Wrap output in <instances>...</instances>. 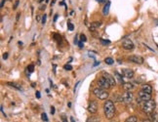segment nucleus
<instances>
[{
	"label": "nucleus",
	"instance_id": "9b49d317",
	"mask_svg": "<svg viewBox=\"0 0 158 122\" xmlns=\"http://www.w3.org/2000/svg\"><path fill=\"white\" fill-rule=\"evenodd\" d=\"M122 74L127 78H133L135 75V72L130 68H124V69H122Z\"/></svg>",
	"mask_w": 158,
	"mask_h": 122
},
{
	"label": "nucleus",
	"instance_id": "4c0bfd02",
	"mask_svg": "<svg viewBox=\"0 0 158 122\" xmlns=\"http://www.w3.org/2000/svg\"><path fill=\"white\" fill-rule=\"evenodd\" d=\"M20 17H21V13H18V14H17V17H16V21H19Z\"/></svg>",
	"mask_w": 158,
	"mask_h": 122
},
{
	"label": "nucleus",
	"instance_id": "a19ab883",
	"mask_svg": "<svg viewBox=\"0 0 158 122\" xmlns=\"http://www.w3.org/2000/svg\"><path fill=\"white\" fill-rule=\"evenodd\" d=\"M99 3H105L106 2V0H97Z\"/></svg>",
	"mask_w": 158,
	"mask_h": 122
},
{
	"label": "nucleus",
	"instance_id": "dca6fc26",
	"mask_svg": "<svg viewBox=\"0 0 158 122\" xmlns=\"http://www.w3.org/2000/svg\"><path fill=\"white\" fill-rule=\"evenodd\" d=\"M8 85L9 86H11V87H14V88H16L17 90H20V91H22V87L20 85L19 83H16V82H8Z\"/></svg>",
	"mask_w": 158,
	"mask_h": 122
},
{
	"label": "nucleus",
	"instance_id": "a878e982",
	"mask_svg": "<svg viewBox=\"0 0 158 122\" xmlns=\"http://www.w3.org/2000/svg\"><path fill=\"white\" fill-rule=\"evenodd\" d=\"M65 69H66V70H71V69H72V67H71L70 65H68V64H66V65H65Z\"/></svg>",
	"mask_w": 158,
	"mask_h": 122
},
{
	"label": "nucleus",
	"instance_id": "c756f323",
	"mask_svg": "<svg viewBox=\"0 0 158 122\" xmlns=\"http://www.w3.org/2000/svg\"><path fill=\"white\" fill-rule=\"evenodd\" d=\"M78 47H79L80 49H82V48L84 47V44H83V42H82V41H79V42H78Z\"/></svg>",
	"mask_w": 158,
	"mask_h": 122
},
{
	"label": "nucleus",
	"instance_id": "2f4dec72",
	"mask_svg": "<svg viewBox=\"0 0 158 122\" xmlns=\"http://www.w3.org/2000/svg\"><path fill=\"white\" fill-rule=\"evenodd\" d=\"M73 42H74V44L78 45V35L75 36V38H74V40H73Z\"/></svg>",
	"mask_w": 158,
	"mask_h": 122
},
{
	"label": "nucleus",
	"instance_id": "c85d7f7f",
	"mask_svg": "<svg viewBox=\"0 0 158 122\" xmlns=\"http://www.w3.org/2000/svg\"><path fill=\"white\" fill-rule=\"evenodd\" d=\"M35 96H36L37 99H40V98H41V94H40L39 91H36V92H35Z\"/></svg>",
	"mask_w": 158,
	"mask_h": 122
},
{
	"label": "nucleus",
	"instance_id": "412c9836",
	"mask_svg": "<svg viewBox=\"0 0 158 122\" xmlns=\"http://www.w3.org/2000/svg\"><path fill=\"white\" fill-rule=\"evenodd\" d=\"M100 41H101V43L104 45V46H107V45L110 44V41L109 40H105V39H100Z\"/></svg>",
	"mask_w": 158,
	"mask_h": 122
},
{
	"label": "nucleus",
	"instance_id": "423d86ee",
	"mask_svg": "<svg viewBox=\"0 0 158 122\" xmlns=\"http://www.w3.org/2000/svg\"><path fill=\"white\" fill-rule=\"evenodd\" d=\"M128 60L132 63H134V64H137V65H142L143 64V58L141 57V56H138V55H132L130 56L129 58H128Z\"/></svg>",
	"mask_w": 158,
	"mask_h": 122
},
{
	"label": "nucleus",
	"instance_id": "1a4fd4ad",
	"mask_svg": "<svg viewBox=\"0 0 158 122\" xmlns=\"http://www.w3.org/2000/svg\"><path fill=\"white\" fill-rule=\"evenodd\" d=\"M88 111L92 114H95L97 111H98V103L96 101H92L89 103L88 105Z\"/></svg>",
	"mask_w": 158,
	"mask_h": 122
},
{
	"label": "nucleus",
	"instance_id": "cd10ccee",
	"mask_svg": "<svg viewBox=\"0 0 158 122\" xmlns=\"http://www.w3.org/2000/svg\"><path fill=\"white\" fill-rule=\"evenodd\" d=\"M19 4H20V0H16V2H15V5H14V7H13V8L16 10L17 8H18V6H19Z\"/></svg>",
	"mask_w": 158,
	"mask_h": 122
},
{
	"label": "nucleus",
	"instance_id": "e433bc0d",
	"mask_svg": "<svg viewBox=\"0 0 158 122\" xmlns=\"http://www.w3.org/2000/svg\"><path fill=\"white\" fill-rule=\"evenodd\" d=\"M58 18H59V15H58V14H56V15H55V16H54V22H57Z\"/></svg>",
	"mask_w": 158,
	"mask_h": 122
},
{
	"label": "nucleus",
	"instance_id": "864d4df0",
	"mask_svg": "<svg viewBox=\"0 0 158 122\" xmlns=\"http://www.w3.org/2000/svg\"><path fill=\"white\" fill-rule=\"evenodd\" d=\"M156 25H157V26H158V22H156Z\"/></svg>",
	"mask_w": 158,
	"mask_h": 122
},
{
	"label": "nucleus",
	"instance_id": "ea45409f",
	"mask_svg": "<svg viewBox=\"0 0 158 122\" xmlns=\"http://www.w3.org/2000/svg\"><path fill=\"white\" fill-rule=\"evenodd\" d=\"M79 84H80V81H79V82H77V84L75 85V87H74V93L76 92V89H77V87H78V85H79Z\"/></svg>",
	"mask_w": 158,
	"mask_h": 122
},
{
	"label": "nucleus",
	"instance_id": "7c9ffc66",
	"mask_svg": "<svg viewBox=\"0 0 158 122\" xmlns=\"http://www.w3.org/2000/svg\"><path fill=\"white\" fill-rule=\"evenodd\" d=\"M50 111H51V114H52V115L55 114V111H56V109H55V106H51V109H50Z\"/></svg>",
	"mask_w": 158,
	"mask_h": 122
},
{
	"label": "nucleus",
	"instance_id": "79ce46f5",
	"mask_svg": "<svg viewBox=\"0 0 158 122\" xmlns=\"http://www.w3.org/2000/svg\"><path fill=\"white\" fill-rule=\"evenodd\" d=\"M56 1H57V0H52V2H51V6L55 5V3H56Z\"/></svg>",
	"mask_w": 158,
	"mask_h": 122
},
{
	"label": "nucleus",
	"instance_id": "6ab92c4d",
	"mask_svg": "<svg viewBox=\"0 0 158 122\" xmlns=\"http://www.w3.org/2000/svg\"><path fill=\"white\" fill-rule=\"evenodd\" d=\"M104 62H105V64H106V65H109V66H111V65H113V63H114V60H113L112 58H105V59H104Z\"/></svg>",
	"mask_w": 158,
	"mask_h": 122
},
{
	"label": "nucleus",
	"instance_id": "2eb2a0df",
	"mask_svg": "<svg viewBox=\"0 0 158 122\" xmlns=\"http://www.w3.org/2000/svg\"><path fill=\"white\" fill-rule=\"evenodd\" d=\"M109 8H110V2H106L104 5V9H103V15L104 16H107L109 14Z\"/></svg>",
	"mask_w": 158,
	"mask_h": 122
},
{
	"label": "nucleus",
	"instance_id": "49530a36",
	"mask_svg": "<svg viewBox=\"0 0 158 122\" xmlns=\"http://www.w3.org/2000/svg\"><path fill=\"white\" fill-rule=\"evenodd\" d=\"M71 62H72V58H69V59H68V63H71Z\"/></svg>",
	"mask_w": 158,
	"mask_h": 122
},
{
	"label": "nucleus",
	"instance_id": "9d476101",
	"mask_svg": "<svg viewBox=\"0 0 158 122\" xmlns=\"http://www.w3.org/2000/svg\"><path fill=\"white\" fill-rule=\"evenodd\" d=\"M103 76L108 81L111 87H113V86L116 85V80H115V78L113 77L111 74H109L108 72H103Z\"/></svg>",
	"mask_w": 158,
	"mask_h": 122
},
{
	"label": "nucleus",
	"instance_id": "f3484780",
	"mask_svg": "<svg viewBox=\"0 0 158 122\" xmlns=\"http://www.w3.org/2000/svg\"><path fill=\"white\" fill-rule=\"evenodd\" d=\"M86 122H100V117L98 116H91L89 117Z\"/></svg>",
	"mask_w": 158,
	"mask_h": 122
},
{
	"label": "nucleus",
	"instance_id": "4be33fe9",
	"mask_svg": "<svg viewBox=\"0 0 158 122\" xmlns=\"http://www.w3.org/2000/svg\"><path fill=\"white\" fill-rule=\"evenodd\" d=\"M27 71H28V73H32L34 71V66L33 65H29L27 67Z\"/></svg>",
	"mask_w": 158,
	"mask_h": 122
},
{
	"label": "nucleus",
	"instance_id": "72a5a7b5",
	"mask_svg": "<svg viewBox=\"0 0 158 122\" xmlns=\"http://www.w3.org/2000/svg\"><path fill=\"white\" fill-rule=\"evenodd\" d=\"M36 20H37V22H42V18L40 17L39 15H37V16H36Z\"/></svg>",
	"mask_w": 158,
	"mask_h": 122
},
{
	"label": "nucleus",
	"instance_id": "7ed1b4c3",
	"mask_svg": "<svg viewBox=\"0 0 158 122\" xmlns=\"http://www.w3.org/2000/svg\"><path fill=\"white\" fill-rule=\"evenodd\" d=\"M93 94L95 95V97H97L98 99L100 100H106V99H108V92L106 91V90H104V89H102V88H95L93 90Z\"/></svg>",
	"mask_w": 158,
	"mask_h": 122
},
{
	"label": "nucleus",
	"instance_id": "ddd939ff",
	"mask_svg": "<svg viewBox=\"0 0 158 122\" xmlns=\"http://www.w3.org/2000/svg\"><path fill=\"white\" fill-rule=\"evenodd\" d=\"M141 91H143V92L148 93V94H152V87L149 84H143V85H142Z\"/></svg>",
	"mask_w": 158,
	"mask_h": 122
},
{
	"label": "nucleus",
	"instance_id": "c9c22d12",
	"mask_svg": "<svg viewBox=\"0 0 158 122\" xmlns=\"http://www.w3.org/2000/svg\"><path fill=\"white\" fill-rule=\"evenodd\" d=\"M8 56H9V54H8V53H5V54H3V59H4V60H7Z\"/></svg>",
	"mask_w": 158,
	"mask_h": 122
},
{
	"label": "nucleus",
	"instance_id": "5701e85b",
	"mask_svg": "<svg viewBox=\"0 0 158 122\" xmlns=\"http://www.w3.org/2000/svg\"><path fill=\"white\" fill-rule=\"evenodd\" d=\"M67 28H68V29H69L70 31H72V30L74 29V26H73V23H71V22H69V21L67 22Z\"/></svg>",
	"mask_w": 158,
	"mask_h": 122
},
{
	"label": "nucleus",
	"instance_id": "6e6552de",
	"mask_svg": "<svg viewBox=\"0 0 158 122\" xmlns=\"http://www.w3.org/2000/svg\"><path fill=\"white\" fill-rule=\"evenodd\" d=\"M122 97H123V102L127 105L131 104L133 100H134V95H133L132 92H125Z\"/></svg>",
	"mask_w": 158,
	"mask_h": 122
},
{
	"label": "nucleus",
	"instance_id": "58836bf2",
	"mask_svg": "<svg viewBox=\"0 0 158 122\" xmlns=\"http://www.w3.org/2000/svg\"><path fill=\"white\" fill-rule=\"evenodd\" d=\"M5 1H6V0H2V1H1V4H0V7H1V8H3V6H4Z\"/></svg>",
	"mask_w": 158,
	"mask_h": 122
},
{
	"label": "nucleus",
	"instance_id": "473e14b6",
	"mask_svg": "<svg viewBox=\"0 0 158 122\" xmlns=\"http://www.w3.org/2000/svg\"><path fill=\"white\" fill-rule=\"evenodd\" d=\"M39 9H40L41 11H43V10H45V9H46V5H45V4H44V5H41L40 7H39Z\"/></svg>",
	"mask_w": 158,
	"mask_h": 122
},
{
	"label": "nucleus",
	"instance_id": "5fc2aeb1",
	"mask_svg": "<svg viewBox=\"0 0 158 122\" xmlns=\"http://www.w3.org/2000/svg\"><path fill=\"white\" fill-rule=\"evenodd\" d=\"M9 1H11V0H9Z\"/></svg>",
	"mask_w": 158,
	"mask_h": 122
},
{
	"label": "nucleus",
	"instance_id": "8fccbe9b",
	"mask_svg": "<svg viewBox=\"0 0 158 122\" xmlns=\"http://www.w3.org/2000/svg\"><path fill=\"white\" fill-rule=\"evenodd\" d=\"M142 122H150L149 120H143V121H142Z\"/></svg>",
	"mask_w": 158,
	"mask_h": 122
},
{
	"label": "nucleus",
	"instance_id": "393cba45",
	"mask_svg": "<svg viewBox=\"0 0 158 122\" xmlns=\"http://www.w3.org/2000/svg\"><path fill=\"white\" fill-rule=\"evenodd\" d=\"M60 119H62V122H67V117L66 114H60Z\"/></svg>",
	"mask_w": 158,
	"mask_h": 122
},
{
	"label": "nucleus",
	"instance_id": "39448f33",
	"mask_svg": "<svg viewBox=\"0 0 158 122\" xmlns=\"http://www.w3.org/2000/svg\"><path fill=\"white\" fill-rule=\"evenodd\" d=\"M98 87L99 88L104 89V90H107V89H109L111 86H110V84H109L108 81H107L104 76H102V77L99 78V80H98Z\"/></svg>",
	"mask_w": 158,
	"mask_h": 122
},
{
	"label": "nucleus",
	"instance_id": "f8f14e48",
	"mask_svg": "<svg viewBox=\"0 0 158 122\" xmlns=\"http://www.w3.org/2000/svg\"><path fill=\"white\" fill-rule=\"evenodd\" d=\"M122 87L126 92H131L135 89V85L133 83H130V82H124L122 84Z\"/></svg>",
	"mask_w": 158,
	"mask_h": 122
},
{
	"label": "nucleus",
	"instance_id": "f704fd0d",
	"mask_svg": "<svg viewBox=\"0 0 158 122\" xmlns=\"http://www.w3.org/2000/svg\"><path fill=\"white\" fill-rule=\"evenodd\" d=\"M1 111H2V114H3V115H4V116H7V115H6V113H5V111H4V109H3V105H1Z\"/></svg>",
	"mask_w": 158,
	"mask_h": 122
},
{
	"label": "nucleus",
	"instance_id": "de8ad7c7",
	"mask_svg": "<svg viewBox=\"0 0 158 122\" xmlns=\"http://www.w3.org/2000/svg\"><path fill=\"white\" fill-rule=\"evenodd\" d=\"M68 105V107H70V106H71V103H70V102L68 103V105Z\"/></svg>",
	"mask_w": 158,
	"mask_h": 122
},
{
	"label": "nucleus",
	"instance_id": "b1692460",
	"mask_svg": "<svg viewBox=\"0 0 158 122\" xmlns=\"http://www.w3.org/2000/svg\"><path fill=\"white\" fill-rule=\"evenodd\" d=\"M80 41H82V42H86L87 41V37L85 36V34H80Z\"/></svg>",
	"mask_w": 158,
	"mask_h": 122
},
{
	"label": "nucleus",
	"instance_id": "603ef678",
	"mask_svg": "<svg viewBox=\"0 0 158 122\" xmlns=\"http://www.w3.org/2000/svg\"><path fill=\"white\" fill-rule=\"evenodd\" d=\"M110 122H117V121H110Z\"/></svg>",
	"mask_w": 158,
	"mask_h": 122
},
{
	"label": "nucleus",
	"instance_id": "aec40b11",
	"mask_svg": "<svg viewBox=\"0 0 158 122\" xmlns=\"http://www.w3.org/2000/svg\"><path fill=\"white\" fill-rule=\"evenodd\" d=\"M41 119H42L43 121H45V122H48V121H49V118H48V116H47V114H46L45 112H43V113H41Z\"/></svg>",
	"mask_w": 158,
	"mask_h": 122
},
{
	"label": "nucleus",
	"instance_id": "bb28decb",
	"mask_svg": "<svg viewBox=\"0 0 158 122\" xmlns=\"http://www.w3.org/2000/svg\"><path fill=\"white\" fill-rule=\"evenodd\" d=\"M46 19H47V15L46 14H44L43 16H42V25H45L46 23Z\"/></svg>",
	"mask_w": 158,
	"mask_h": 122
},
{
	"label": "nucleus",
	"instance_id": "a211bd4d",
	"mask_svg": "<svg viewBox=\"0 0 158 122\" xmlns=\"http://www.w3.org/2000/svg\"><path fill=\"white\" fill-rule=\"evenodd\" d=\"M125 122H138V117L135 116V115H132V116H129L127 119L125 120Z\"/></svg>",
	"mask_w": 158,
	"mask_h": 122
},
{
	"label": "nucleus",
	"instance_id": "09e8293b",
	"mask_svg": "<svg viewBox=\"0 0 158 122\" xmlns=\"http://www.w3.org/2000/svg\"><path fill=\"white\" fill-rule=\"evenodd\" d=\"M43 1H44V0H38V2H39V3H42Z\"/></svg>",
	"mask_w": 158,
	"mask_h": 122
},
{
	"label": "nucleus",
	"instance_id": "4468645a",
	"mask_svg": "<svg viewBox=\"0 0 158 122\" xmlns=\"http://www.w3.org/2000/svg\"><path fill=\"white\" fill-rule=\"evenodd\" d=\"M101 26H102V22H91V25H90L89 30H90V31H95L96 28H100Z\"/></svg>",
	"mask_w": 158,
	"mask_h": 122
},
{
	"label": "nucleus",
	"instance_id": "f257e3e1",
	"mask_svg": "<svg viewBox=\"0 0 158 122\" xmlns=\"http://www.w3.org/2000/svg\"><path fill=\"white\" fill-rule=\"evenodd\" d=\"M104 112L106 119H112L115 115L114 103L110 100H106L104 104Z\"/></svg>",
	"mask_w": 158,
	"mask_h": 122
},
{
	"label": "nucleus",
	"instance_id": "20e7f679",
	"mask_svg": "<svg viewBox=\"0 0 158 122\" xmlns=\"http://www.w3.org/2000/svg\"><path fill=\"white\" fill-rule=\"evenodd\" d=\"M138 103H141V102H147V101H150L152 100L151 99V94H148V93H145L143 91H140L139 94H138Z\"/></svg>",
	"mask_w": 158,
	"mask_h": 122
},
{
	"label": "nucleus",
	"instance_id": "c03bdc74",
	"mask_svg": "<svg viewBox=\"0 0 158 122\" xmlns=\"http://www.w3.org/2000/svg\"><path fill=\"white\" fill-rule=\"evenodd\" d=\"M18 44H19V46H22V41H19V42H18Z\"/></svg>",
	"mask_w": 158,
	"mask_h": 122
},
{
	"label": "nucleus",
	"instance_id": "0eeeda50",
	"mask_svg": "<svg viewBox=\"0 0 158 122\" xmlns=\"http://www.w3.org/2000/svg\"><path fill=\"white\" fill-rule=\"evenodd\" d=\"M122 47L125 50H133L134 47H135V45H134V43H133V41H132L131 39L127 38L122 42Z\"/></svg>",
	"mask_w": 158,
	"mask_h": 122
},
{
	"label": "nucleus",
	"instance_id": "a18cd8bd",
	"mask_svg": "<svg viewBox=\"0 0 158 122\" xmlns=\"http://www.w3.org/2000/svg\"><path fill=\"white\" fill-rule=\"evenodd\" d=\"M98 65H100V62H96V63H95V65H94V67H95V66H98Z\"/></svg>",
	"mask_w": 158,
	"mask_h": 122
},
{
	"label": "nucleus",
	"instance_id": "3c124183",
	"mask_svg": "<svg viewBox=\"0 0 158 122\" xmlns=\"http://www.w3.org/2000/svg\"><path fill=\"white\" fill-rule=\"evenodd\" d=\"M49 2V0H46V3H48Z\"/></svg>",
	"mask_w": 158,
	"mask_h": 122
},
{
	"label": "nucleus",
	"instance_id": "f03ea898",
	"mask_svg": "<svg viewBox=\"0 0 158 122\" xmlns=\"http://www.w3.org/2000/svg\"><path fill=\"white\" fill-rule=\"evenodd\" d=\"M139 105H140V107L142 111V112H144L145 114L153 113V111L155 109V106H156V104L153 100L147 101V102H141V103H139Z\"/></svg>",
	"mask_w": 158,
	"mask_h": 122
},
{
	"label": "nucleus",
	"instance_id": "37998d69",
	"mask_svg": "<svg viewBox=\"0 0 158 122\" xmlns=\"http://www.w3.org/2000/svg\"><path fill=\"white\" fill-rule=\"evenodd\" d=\"M70 122H75V120H74V117L73 116H70Z\"/></svg>",
	"mask_w": 158,
	"mask_h": 122
}]
</instances>
